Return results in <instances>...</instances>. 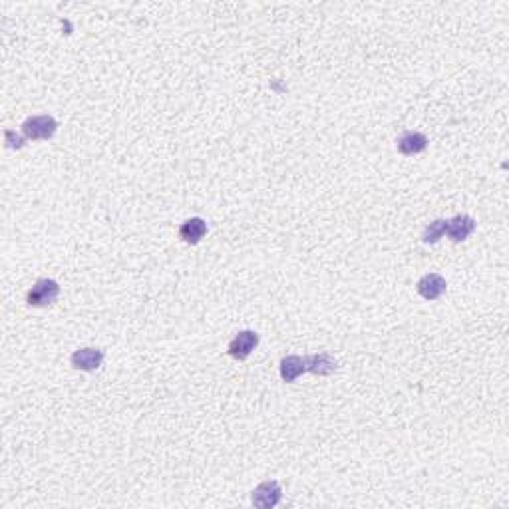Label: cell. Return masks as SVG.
<instances>
[{"instance_id":"6da1fadb","label":"cell","mask_w":509,"mask_h":509,"mask_svg":"<svg viewBox=\"0 0 509 509\" xmlns=\"http://www.w3.org/2000/svg\"><path fill=\"white\" fill-rule=\"evenodd\" d=\"M58 124L56 120L48 114L30 115L28 120L22 124V134L26 140H50L56 134Z\"/></svg>"},{"instance_id":"7a4b0ae2","label":"cell","mask_w":509,"mask_h":509,"mask_svg":"<svg viewBox=\"0 0 509 509\" xmlns=\"http://www.w3.org/2000/svg\"><path fill=\"white\" fill-rule=\"evenodd\" d=\"M60 295V285L54 279H40L34 283L26 295V303L30 307H50L56 303Z\"/></svg>"},{"instance_id":"3957f363","label":"cell","mask_w":509,"mask_h":509,"mask_svg":"<svg viewBox=\"0 0 509 509\" xmlns=\"http://www.w3.org/2000/svg\"><path fill=\"white\" fill-rule=\"evenodd\" d=\"M280 498H283V490H280L279 481L267 480L253 490L251 503L259 509H271L275 508V505H279Z\"/></svg>"},{"instance_id":"277c9868","label":"cell","mask_w":509,"mask_h":509,"mask_svg":"<svg viewBox=\"0 0 509 509\" xmlns=\"http://www.w3.org/2000/svg\"><path fill=\"white\" fill-rule=\"evenodd\" d=\"M257 345H259V335H257L255 330H241L239 335L229 342L227 352H229L235 360H245V358H249L251 352L257 348Z\"/></svg>"},{"instance_id":"5b68a950","label":"cell","mask_w":509,"mask_h":509,"mask_svg":"<svg viewBox=\"0 0 509 509\" xmlns=\"http://www.w3.org/2000/svg\"><path fill=\"white\" fill-rule=\"evenodd\" d=\"M473 231H476V219L470 217V215H456V217L446 221V235H448L453 243L466 241Z\"/></svg>"},{"instance_id":"8992f818","label":"cell","mask_w":509,"mask_h":509,"mask_svg":"<svg viewBox=\"0 0 509 509\" xmlns=\"http://www.w3.org/2000/svg\"><path fill=\"white\" fill-rule=\"evenodd\" d=\"M416 288H418L420 297L426 298V300H438V298L446 293L448 283H446V279H444L442 275H438V273H428V275H424L422 279L418 280Z\"/></svg>"},{"instance_id":"52a82bcc","label":"cell","mask_w":509,"mask_h":509,"mask_svg":"<svg viewBox=\"0 0 509 509\" xmlns=\"http://www.w3.org/2000/svg\"><path fill=\"white\" fill-rule=\"evenodd\" d=\"M104 362V352L100 348H80L72 355V366L76 370L94 372Z\"/></svg>"},{"instance_id":"ba28073f","label":"cell","mask_w":509,"mask_h":509,"mask_svg":"<svg viewBox=\"0 0 509 509\" xmlns=\"http://www.w3.org/2000/svg\"><path fill=\"white\" fill-rule=\"evenodd\" d=\"M396 147L402 155H418L428 147V137L422 132H404L396 140Z\"/></svg>"},{"instance_id":"9c48e42d","label":"cell","mask_w":509,"mask_h":509,"mask_svg":"<svg viewBox=\"0 0 509 509\" xmlns=\"http://www.w3.org/2000/svg\"><path fill=\"white\" fill-rule=\"evenodd\" d=\"M305 366H307V372H313L317 376H328L337 370V358L330 356L328 352H318V355H310L305 358Z\"/></svg>"},{"instance_id":"30bf717a","label":"cell","mask_w":509,"mask_h":509,"mask_svg":"<svg viewBox=\"0 0 509 509\" xmlns=\"http://www.w3.org/2000/svg\"><path fill=\"white\" fill-rule=\"evenodd\" d=\"M207 235V223L201 217H191L179 227V237L189 245H197Z\"/></svg>"},{"instance_id":"8fae6325","label":"cell","mask_w":509,"mask_h":509,"mask_svg":"<svg viewBox=\"0 0 509 509\" xmlns=\"http://www.w3.org/2000/svg\"><path fill=\"white\" fill-rule=\"evenodd\" d=\"M303 372H307V366H305V358L303 356L290 355L280 360V378L285 382H295Z\"/></svg>"},{"instance_id":"7c38bea8","label":"cell","mask_w":509,"mask_h":509,"mask_svg":"<svg viewBox=\"0 0 509 509\" xmlns=\"http://www.w3.org/2000/svg\"><path fill=\"white\" fill-rule=\"evenodd\" d=\"M444 235H446V219H436L424 229L422 241L426 245H434V243L442 239Z\"/></svg>"},{"instance_id":"4fadbf2b","label":"cell","mask_w":509,"mask_h":509,"mask_svg":"<svg viewBox=\"0 0 509 509\" xmlns=\"http://www.w3.org/2000/svg\"><path fill=\"white\" fill-rule=\"evenodd\" d=\"M24 140H26V137L14 135V132H6V144H9V147H12V149H20V147L24 145Z\"/></svg>"}]
</instances>
